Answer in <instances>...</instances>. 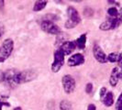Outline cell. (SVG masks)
<instances>
[{"label":"cell","mask_w":122,"mask_h":110,"mask_svg":"<svg viewBox=\"0 0 122 110\" xmlns=\"http://www.w3.org/2000/svg\"><path fill=\"white\" fill-rule=\"evenodd\" d=\"M14 50V41L11 39H6L0 47V62H4L12 53Z\"/></svg>","instance_id":"cell-1"},{"label":"cell","mask_w":122,"mask_h":110,"mask_svg":"<svg viewBox=\"0 0 122 110\" xmlns=\"http://www.w3.org/2000/svg\"><path fill=\"white\" fill-rule=\"evenodd\" d=\"M19 73H20V72H18L15 69L8 70L6 73H4V81L10 87H15L20 84Z\"/></svg>","instance_id":"cell-2"},{"label":"cell","mask_w":122,"mask_h":110,"mask_svg":"<svg viewBox=\"0 0 122 110\" xmlns=\"http://www.w3.org/2000/svg\"><path fill=\"white\" fill-rule=\"evenodd\" d=\"M64 53L61 49H58L54 52V61L51 64V71L53 73H58L64 63Z\"/></svg>","instance_id":"cell-3"},{"label":"cell","mask_w":122,"mask_h":110,"mask_svg":"<svg viewBox=\"0 0 122 110\" xmlns=\"http://www.w3.org/2000/svg\"><path fill=\"white\" fill-rule=\"evenodd\" d=\"M41 30L44 32L51 34V35H59V34L61 33V29L51 20H44V21H42V23L41 25Z\"/></svg>","instance_id":"cell-4"},{"label":"cell","mask_w":122,"mask_h":110,"mask_svg":"<svg viewBox=\"0 0 122 110\" xmlns=\"http://www.w3.org/2000/svg\"><path fill=\"white\" fill-rule=\"evenodd\" d=\"M61 84L63 86L64 92L66 94H71L75 89V80L73 79L72 75H69V74L64 75L61 79Z\"/></svg>","instance_id":"cell-5"},{"label":"cell","mask_w":122,"mask_h":110,"mask_svg":"<svg viewBox=\"0 0 122 110\" xmlns=\"http://www.w3.org/2000/svg\"><path fill=\"white\" fill-rule=\"evenodd\" d=\"M93 53H94V56L96 58V60L100 62V63H105L107 61V57L106 53L104 52V50L101 49V47L99 45H95L94 48H93Z\"/></svg>","instance_id":"cell-6"},{"label":"cell","mask_w":122,"mask_h":110,"mask_svg":"<svg viewBox=\"0 0 122 110\" xmlns=\"http://www.w3.org/2000/svg\"><path fill=\"white\" fill-rule=\"evenodd\" d=\"M37 76V73L33 70H26L24 72H20L19 73V81L20 84L22 83H28L33 79H35Z\"/></svg>","instance_id":"cell-7"},{"label":"cell","mask_w":122,"mask_h":110,"mask_svg":"<svg viewBox=\"0 0 122 110\" xmlns=\"http://www.w3.org/2000/svg\"><path fill=\"white\" fill-rule=\"evenodd\" d=\"M84 62H85V57L81 53H75L68 59V65L71 67H75V66L81 65Z\"/></svg>","instance_id":"cell-8"},{"label":"cell","mask_w":122,"mask_h":110,"mask_svg":"<svg viewBox=\"0 0 122 110\" xmlns=\"http://www.w3.org/2000/svg\"><path fill=\"white\" fill-rule=\"evenodd\" d=\"M67 15H68V19L70 21H72L73 23H74L75 25L79 24L81 22V18L78 11L73 7V6H69L67 9Z\"/></svg>","instance_id":"cell-9"},{"label":"cell","mask_w":122,"mask_h":110,"mask_svg":"<svg viewBox=\"0 0 122 110\" xmlns=\"http://www.w3.org/2000/svg\"><path fill=\"white\" fill-rule=\"evenodd\" d=\"M60 49L64 53V55H69L76 49V45L74 41H65L61 45Z\"/></svg>","instance_id":"cell-10"},{"label":"cell","mask_w":122,"mask_h":110,"mask_svg":"<svg viewBox=\"0 0 122 110\" xmlns=\"http://www.w3.org/2000/svg\"><path fill=\"white\" fill-rule=\"evenodd\" d=\"M118 73H119V71H118V68L115 67L113 70H112V73H111V75H110L109 78V83L111 86H116L117 84V81H118Z\"/></svg>","instance_id":"cell-11"},{"label":"cell","mask_w":122,"mask_h":110,"mask_svg":"<svg viewBox=\"0 0 122 110\" xmlns=\"http://www.w3.org/2000/svg\"><path fill=\"white\" fill-rule=\"evenodd\" d=\"M74 42H75V45H76V48H78L80 50L85 49L86 43V34L81 35Z\"/></svg>","instance_id":"cell-12"},{"label":"cell","mask_w":122,"mask_h":110,"mask_svg":"<svg viewBox=\"0 0 122 110\" xmlns=\"http://www.w3.org/2000/svg\"><path fill=\"white\" fill-rule=\"evenodd\" d=\"M103 103L106 106H111L114 103V95L112 92H107L106 96L103 98Z\"/></svg>","instance_id":"cell-13"},{"label":"cell","mask_w":122,"mask_h":110,"mask_svg":"<svg viewBox=\"0 0 122 110\" xmlns=\"http://www.w3.org/2000/svg\"><path fill=\"white\" fill-rule=\"evenodd\" d=\"M46 6H47V1H44V0L36 1L35 4H34V6H33V11H35V12L41 11V10H42Z\"/></svg>","instance_id":"cell-14"},{"label":"cell","mask_w":122,"mask_h":110,"mask_svg":"<svg viewBox=\"0 0 122 110\" xmlns=\"http://www.w3.org/2000/svg\"><path fill=\"white\" fill-rule=\"evenodd\" d=\"M60 109L61 110H73L72 104L68 100H62L60 103Z\"/></svg>","instance_id":"cell-15"},{"label":"cell","mask_w":122,"mask_h":110,"mask_svg":"<svg viewBox=\"0 0 122 110\" xmlns=\"http://www.w3.org/2000/svg\"><path fill=\"white\" fill-rule=\"evenodd\" d=\"M118 56L117 52H111L108 56H107V61H109L110 62H116L118 61Z\"/></svg>","instance_id":"cell-16"},{"label":"cell","mask_w":122,"mask_h":110,"mask_svg":"<svg viewBox=\"0 0 122 110\" xmlns=\"http://www.w3.org/2000/svg\"><path fill=\"white\" fill-rule=\"evenodd\" d=\"M107 14L110 16V18H117L118 15V11L116 7H110L107 10Z\"/></svg>","instance_id":"cell-17"},{"label":"cell","mask_w":122,"mask_h":110,"mask_svg":"<svg viewBox=\"0 0 122 110\" xmlns=\"http://www.w3.org/2000/svg\"><path fill=\"white\" fill-rule=\"evenodd\" d=\"M116 109L117 110H121L122 109V93L120 95L118 96V99L116 103Z\"/></svg>","instance_id":"cell-18"},{"label":"cell","mask_w":122,"mask_h":110,"mask_svg":"<svg viewBox=\"0 0 122 110\" xmlns=\"http://www.w3.org/2000/svg\"><path fill=\"white\" fill-rule=\"evenodd\" d=\"M117 19V26H119L120 24H122V7L121 9L118 11V15L116 18Z\"/></svg>","instance_id":"cell-19"},{"label":"cell","mask_w":122,"mask_h":110,"mask_svg":"<svg viewBox=\"0 0 122 110\" xmlns=\"http://www.w3.org/2000/svg\"><path fill=\"white\" fill-rule=\"evenodd\" d=\"M75 26H76V25L74 24V23H73L72 21H70L69 19L65 22V28H66V29H73Z\"/></svg>","instance_id":"cell-20"},{"label":"cell","mask_w":122,"mask_h":110,"mask_svg":"<svg viewBox=\"0 0 122 110\" xmlns=\"http://www.w3.org/2000/svg\"><path fill=\"white\" fill-rule=\"evenodd\" d=\"M93 85H92L91 83H89V84H87L86 86V92L87 94H91L92 91H93Z\"/></svg>","instance_id":"cell-21"},{"label":"cell","mask_w":122,"mask_h":110,"mask_svg":"<svg viewBox=\"0 0 122 110\" xmlns=\"http://www.w3.org/2000/svg\"><path fill=\"white\" fill-rule=\"evenodd\" d=\"M106 95H107V88L106 87H102L101 90H100V97L103 99L106 96Z\"/></svg>","instance_id":"cell-22"},{"label":"cell","mask_w":122,"mask_h":110,"mask_svg":"<svg viewBox=\"0 0 122 110\" xmlns=\"http://www.w3.org/2000/svg\"><path fill=\"white\" fill-rule=\"evenodd\" d=\"M117 62H118V66L122 69V52L118 56V61H117Z\"/></svg>","instance_id":"cell-23"},{"label":"cell","mask_w":122,"mask_h":110,"mask_svg":"<svg viewBox=\"0 0 122 110\" xmlns=\"http://www.w3.org/2000/svg\"><path fill=\"white\" fill-rule=\"evenodd\" d=\"M87 110H97V107H96V105L94 104H90L88 105V108Z\"/></svg>","instance_id":"cell-24"},{"label":"cell","mask_w":122,"mask_h":110,"mask_svg":"<svg viewBox=\"0 0 122 110\" xmlns=\"http://www.w3.org/2000/svg\"><path fill=\"white\" fill-rule=\"evenodd\" d=\"M118 78H119V79H122V70H121V72H119V73H118Z\"/></svg>","instance_id":"cell-25"},{"label":"cell","mask_w":122,"mask_h":110,"mask_svg":"<svg viewBox=\"0 0 122 110\" xmlns=\"http://www.w3.org/2000/svg\"><path fill=\"white\" fill-rule=\"evenodd\" d=\"M13 110H22V108H21L20 106H17L16 108H14V109H13Z\"/></svg>","instance_id":"cell-26"},{"label":"cell","mask_w":122,"mask_h":110,"mask_svg":"<svg viewBox=\"0 0 122 110\" xmlns=\"http://www.w3.org/2000/svg\"><path fill=\"white\" fill-rule=\"evenodd\" d=\"M121 110H122V109H121Z\"/></svg>","instance_id":"cell-27"}]
</instances>
